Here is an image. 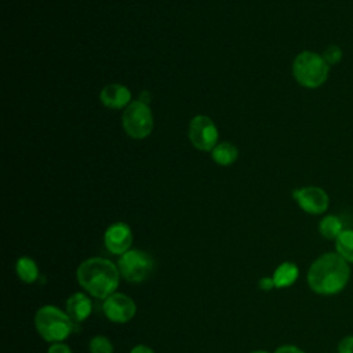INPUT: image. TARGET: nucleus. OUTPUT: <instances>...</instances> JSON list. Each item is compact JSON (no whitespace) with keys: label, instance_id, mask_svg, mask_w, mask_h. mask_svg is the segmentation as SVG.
Listing matches in <instances>:
<instances>
[{"label":"nucleus","instance_id":"nucleus-1","mask_svg":"<svg viewBox=\"0 0 353 353\" xmlns=\"http://www.w3.org/2000/svg\"><path fill=\"white\" fill-rule=\"evenodd\" d=\"M350 274V263L334 251L321 254L312 262L306 273V281L313 292L331 296L346 288Z\"/></svg>","mask_w":353,"mask_h":353},{"label":"nucleus","instance_id":"nucleus-2","mask_svg":"<svg viewBox=\"0 0 353 353\" xmlns=\"http://www.w3.org/2000/svg\"><path fill=\"white\" fill-rule=\"evenodd\" d=\"M120 276V270L113 262L99 256L83 261L76 270V279L80 287L98 299H106L116 292Z\"/></svg>","mask_w":353,"mask_h":353},{"label":"nucleus","instance_id":"nucleus-3","mask_svg":"<svg viewBox=\"0 0 353 353\" xmlns=\"http://www.w3.org/2000/svg\"><path fill=\"white\" fill-rule=\"evenodd\" d=\"M34 327L44 341L55 343L65 341L76 330V323L62 309L44 305L34 314Z\"/></svg>","mask_w":353,"mask_h":353},{"label":"nucleus","instance_id":"nucleus-4","mask_svg":"<svg viewBox=\"0 0 353 353\" xmlns=\"http://www.w3.org/2000/svg\"><path fill=\"white\" fill-rule=\"evenodd\" d=\"M292 74L302 87L317 88L327 81L330 65L321 54L302 51L292 62Z\"/></svg>","mask_w":353,"mask_h":353},{"label":"nucleus","instance_id":"nucleus-5","mask_svg":"<svg viewBox=\"0 0 353 353\" xmlns=\"http://www.w3.org/2000/svg\"><path fill=\"white\" fill-rule=\"evenodd\" d=\"M123 127L128 137L134 139L146 138L153 130V114L148 103L132 101L123 113Z\"/></svg>","mask_w":353,"mask_h":353},{"label":"nucleus","instance_id":"nucleus-6","mask_svg":"<svg viewBox=\"0 0 353 353\" xmlns=\"http://www.w3.org/2000/svg\"><path fill=\"white\" fill-rule=\"evenodd\" d=\"M117 268L123 279H125L127 281L141 283L152 274L154 262L148 252L132 248L120 255L117 261Z\"/></svg>","mask_w":353,"mask_h":353},{"label":"nucleus","instance_id":"nucleus-7","mask_svg":"<svg viewBox=\"0 0 353 353\" xmlns=\"http://www.w3.org/2000/svg\"><path fill=\"white\" fill-rule=\"evenodd\" d=\"M188 135L196 149L210 152L216 146L219 134L210 117L199 114L190 120Z\"/></svg>","mask_w":353,"mask_h":353},{"label":"nucleus","instance_id":"nucleus-8","mask_svg":"<svg viewBox=\"0 0 353 353\" xmlns=\"http://www.w3.org/2000/svg\"><path fill=\"white\" fill-rule=\"evenodd\" d=\"M292 197L298 207L310 215H321L328 210L330 197L327 192L319 186H305L292 192Z\"/></svg>","mask_w":353,"mask_h":353},{"label":"nucleus","instance_id":"nucleus-9","mask_svg":"<svg viewBox=\"0 0 353 353\" xmlns=\"http://www.w3.org/2000/svg\"><path fill=\"white\" fill-rule=\"evenodd\" d=\"M103 314L108 320L117 324L128 323L137 313V305L128 295L123 292H114L103 299Z\"/></svg>","mask_w":353,"mask_h":353},{"label":"nucleus","instance_id":"nucleus-10","mask_svg":"<svg viewBox=\"0 0 353 353\" xmlns=\"http://www.w3.org/2000/svg\"><path fill=\"white\" fill-rule=\"evenodd\" d=\"M103 243L109 252L114 255H123L131 250L132 230L124 222H114L106 229L103 234Z\"/></svg>","mask_w":353,"mask_h":353},{"label":"nucleus","instance_id":"nucleus-11","mask_svg":"<svg viewBox=\"0 0 353 353\" xmlns=\"http://www.w3.org/2000/svg\"><path fill=\"white\" fill-rule=\"evenodd\" d=\"M101 102L109 109L127 108L131 103V92L121 84H109L99 94Z\"/></svg>","mask_w":353,"mask_h":353},{"label":"nucleus","instance_id":"nucleus-12","mask_svg":"<svg viewBox=\"0 0 353 353\" xmlns=\"http://www.w3.org/2000/svg\"><path fill=\"white\" fill-rule=\"evenodd\" d=\"M92 312V302L84 292H74L66 299V313L76 323L80 324L90 317Z\"/></svg>","mask_w":353,"mask_h":353},{"label":"nucleus","instance_id":"nucleus-13","mask_svg":"<svg viewBox=\"0 0 353 353\" xmlns=\"http://www.w3.org/2000/svg\"><path fill=\"white\" fill-rule=\"evenodd\" d=\"M299 277V268L296 263L285 261L281 262L273 272V281L276 288H287L291 287Z\"/></svg>","mask_w":353,"mask_h":353},{"label":"nucleus","instance_id":"nucleus-14","mask_svg":"<svg viewBox=\"0 0 353 353\" xmlns=\"http://www.w3.org/2000/svg\"><path fill=\"white\" fill-rule=\"evenodd\" d=\"M345 230L343 222L338 215H324L319 222V232L327 240H336L338 236Z\"/></svg>","mask_w":353,"mask_h":353},{"label":"nucleus","instance_id":"nucleus-15","mask_svg":"<svg viewBox=\"0 0 353 353\" xmlns=\"http://www.w3.org/2000/svg\"><path fill=\"white\" fill-rule=\"evenodd\" d=\"M15 272L19 280H22L26 284H32L39 277V268L37 263L29 258V256H21L18 258L15 263Z\"/></svg>","mask_w":353,"mask_h":353},{"label":"nucleus","instance_id":"nucleus-16","mask_svg":"<svg viewBox=\"0 0 353 353\" xmlns=\"http://www.w3.org/2000/svg\"><path fill=\"white\" fill-rule=\"evenodd\" d=\"M212 160L219 165H229L236 161L239 156V150L230 142H221L211 150Z\"/></svg>","mask_w":353,"mask_h":353},{"label":"nucleus","instance_id":"nucleus-17","mask_svg":"<svg viewBox=\"0 0 353 353\" xmlns=\"http://www.w3.org/2000/svg\"><path fill=\"white\" fill-rule=\"evenodd\" d=\"M335 251L349 263H353V229H345L335 240Z\"/></svg>","mask_w":353,"mask_h":353},{"label":"nucleus","instance_id":"nucleus-18","mask_svg":"<svg viewBox=\"0 0 353 353\" xmlns=\"http://www.w3.org/2000/svg\"><path fill=\"white\" fill-rule=\"evenodd\" d=\"M90 353H113V343L103 335H97L90 341Z\"/></svg>","mask_w":353,"mask_h":353},{"label":"nucleus","instance_id":"nucleus-19","mask_svg":"<svg viewBox=\"0 0 353 353\" xmlns=\"http://www.w3.org/2000/svg\"><path fill=\"white\" fill-rule=\"evenodd\" d=\"M321 55L324 57L327 63L331 66V65L338 63L342 59V50L338 46H330L324 50V52Z\"/></svg>","mask_w":353,"mask_h":353},{"label":"nucleus","instance_id":"nucleus-20","mask_svg":"<svg viewBox=\"0 0 353 353\" xmlns=\"http://www.w3.org/2000/svg\"><path fill=\"white\" fill-rule=\"evenodd\" d=\"M338 353H353V335L343 336L336 346Z\"/></svg>","mask_w":353,"mask_h":353},{"label":"nucleus","instance_id":"nucleus-21","mask_svg":"<svg viewBox=\"0 0 353 353\" xmlns=\"http://www.w3.org/2000/svg\"><path fill=\"white\" fill-rule=\"evenodd\" d=\"M47 353H72L70 347L63 343V342H55V343H51V346L48 347Z\"/></svg>","mask_w":353,"mask_h":353},{"label":"nucleus","instance_id":"nucleus-22","mask_svg":"<svg viewBox=\"0 0 353 353\" xmlns=\"http://www.w3.org/2000/svg\"><path fill=\"white\" fill-rule=\"evenodd\" d=\"M258 287H259V290H262V291H270V290L276 288L273 279H272V277H266V276L262 277V279H259Z\"/></svg>","mask_w":353,"mask_h":353},{"label":"nucleus","instance_id":"nucleus-23","mask_svg":"<svg viewBox=\"0 0 353 353\" xmlns=\"http://www.w3.org/2000/svg\"><path fill=\"white\" fill-rule=\"evenodd\" d=\"M274 353H305V352L295 345H283V346H279L274 350Z\"/></svg>","mask_w":353,"mask_h":353},{"label":"nucleus","instance_id":"nucleus-24","mask_svg":"<svg viewBox=\"0 0 353 353\" xmlns=\"http://www.w3.org/2000/svg\"><path fill=\"white\" fill-rule=\"evenodd\" d=\"M130 353H154L149 346H145V345H137L131 349Z\"/></svg>","mask_w":353,"mask_h":353},{"label":"nucleus","instance_id":"nucleus-25","mask_svg":"<svg viewBox=\"0 0 353 353\" xmlns=\"http://www.w3.org/2000/svg\"><path fill=\"white\" fill-rule=\"evenodd\" d=\"M251 353H269V352H266V350H254Z\"/></svg>","mask_w":353,"mask_h":353}]
</instances>
